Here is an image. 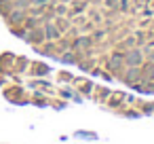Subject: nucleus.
<instances>
[{
  "instance_id": "obj_1",
  "label": "nucleus",
  "mask_w": 154,
  "mask_h": 144,
  "mask_svg": "<svg viewBox=\"0 0 154 144\" xmlns=\"http://www.w3.org/2000/svg\"><path fill=\"white\" fill-rule=\"evenodd\" d=\"M137 55H141V53H137V51H133V53L129 55V57H131V59H129V64H131V66H133V64H137Z\"/></svg>"
}]
</instances>
